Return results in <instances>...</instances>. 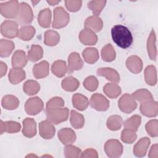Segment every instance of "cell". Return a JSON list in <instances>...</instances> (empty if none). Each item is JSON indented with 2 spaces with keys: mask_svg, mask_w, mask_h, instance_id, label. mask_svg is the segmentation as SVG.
<instances>
[{
  "mask_svg": "<svg viewBox=\"0 0 158 158\" xmlns=\"http://www.w3.org/2000/svg\"><path fill=\"white\" fill-rule=\"evenodd\" d=\"M111 36L113 41L123 49L129 48L133 43L131 31L127 27L122 25H116L112 28Z\"/></svg>",
  "mask_w": 158,
  "mask_h": 158,
  "instance_id": "1",
  "label": "cell"
},
{
  "mask_svg": "<svg viewBox=\"0 0 158 158\" xmlns=\"http://www.w3.org/2000/svg\"><path fill=\"white\" fill-rule=\"evenodd\" d=\"M46 114L48 120L54 124L57 125L68 119L69 110L67 107L46 109Z\"/></svg>",
  "mask_w": 158,
  "mask_h": 158,
  "instance_id": "2",
  "label": "cell"
},
{
  "mask_svg": "<svg viewBox=\"0 0 158 158\" xmlns=\"http://www.w3.org/2000/svg\"><path fill=\"white\" fill-rule=\"evenodd\" d=\"M33 19V10L27 3L22 2L20 3L19 12L15 18L16 22L20 25H28Z\"/></svg>",
  "mask_w": 158,
  "mask_h": 158,
  "instance_id": "3",
  "label": "cell"
},
{
  "mask_svg": "<svg viewBox=\"0 0 158 158\" xmlns=\"http://www.w3.org/2000/svg\"><path fill=\"white\" fill-rule=\"evenodd\" d=\"M70 20V16L62 7H57L54 9V19L52 26L54 28H62L67 26Z\"/></svg>",
  "mask_w": 158,
  "mask_h": 158,
  "instance_id": "4",
  "label": "cell"
},
{
  "mask_svg": "<svg viewBox=\"0 0 158 158\" xmlns=\"http://www.w3.org/2000/svg\"><path fill=\"white\" fill-rule=\"evenodd\" d=\"M18 1H10L0 3V12L1 15L7 19H15L19 9Z\"/></svg>",
  "mask_w": 158,
  "mask_h": 158,
  "instance_id": "5",
  "label": "cell"
},
{
  "mask_svg": "<svg viewBox=\"0 0 158 158\" xmlns=\"http://www.w3.org/2000/svg\"><path fill=\"white\" fill-rule=\"evenodd\" d=\"M104 151L109 157H118L123 153V146L117 139H109L104 144Z\"/></svg>",
  "mask_w": 158,
  "mask_h": 158,
  "instance_id": "6",
  "label": "cell"
},
{
  "mask_svg": "<svg viewBox=\"0 0 158 158\" xmlns=\"http://www.w3.org/2000/svg\"><path fill=\"white\" fill-rule=\"evenodd\" d=\"M118 106L122 112L126 114H130L136 109L137 103L131 94L125 93L119 99Z\"/></svg>",
  "mask_w": 158,
  "mask_h": 158,
  "instance_id": "7",
  "label": "cell"
},
{
  "mask_svg": "<svg viewBox=\"0 0 158 158\" xmlns=\"http://www.w3.org/2000/svg\"><path fill=\"white\" fill-rule=\"evenodd\" d=\"M90 106L98 111H106L109 109V101L102 94H93L89 101Z\"/></svg>",
  "mask_w": 158,
  "mask_h": 158,
  "instance_id": "8",
  "label": "cell"
},
{
  "mask_svg": "<svg viewBox=\"0 0 158 158\" xmlns=\"http://www.w3.org/2000/svg\"><path fill=\"white\" fill-rule=\"evenodd\" d=\"M43 102L39 97H33L26 101L25 110L28 115H35L43 110Z\"/></svg>",
  "mask_w": 158,
  "mask_h": 158,
  "instance_id": "9",
  "label": "cell"
},
{
  "mask_svg": "<svg viewBox=\"0 0 158 158\" xmlns=\"http://www.w3.org/2000/svg\"><path fill=\"white\" fill-rule=\"evenodd\" d=\"M18 23L13 20H5L1 25V35L8 38H14L18 36Z\"/></svg>",
  "mask_w": 158,
  "mask_h": 158,
  "instance_id": "10",
  "label": "cell"
},
{
  "mask_svg": "<svg viewBox=\"0 0 158 158\" xmlns=\"http://www.w3.org/2000/svg\"><path fill=\"white\" fill-rule=\"evenodd\" d=\"M140 112L143 115L148 117H156L158 114V104L154 100L141 102L139 107Z\"/></svg>",
  "mask_w": 158,
  "mask_h": 158,
  "instance_id": "11",
  "label": "cell"
},
{
  "mask_svg": "<svg viewBox=\"0 0 158 158\" xmlns=\"http://www.w3.org/2000/svg\"><path fill=\"white\" fill-rule=\"evenodd\" d=\"M39 133L43 138L49 139L54 136L56 128L49 120H43L39 123Z\"/></svg>",
  "mask_w": 158,
  "mask_h": 158,
  "instance_id": "12",
  "label": "cell"
},
{
  "mask_svg": "<svg viewBox=\"0 0 158 158\" xmlns=\"http://www.w3.org/2000/svg\"><path fill=\"white\" fill-rule=\"evenodd\" d=\"M83 66V62L77 52H72L68 58L67 72L72 73L74 71L80 70Z\"/></svg>",
  "mask_w": 158,
  "mask_h": 158,
  "instance_id": "13",
  "label": "cell"
},
{
  "mask_svg": "<svg viewBox=\"0 0 158 158\" xmlns=\"http://www.w3.org/2000/svg\"><path fill=\"white\" fill-rule=\"evenodd\" d=\"M78 38L80 42L84 45H94L98 41V36L96 33L87 28H85L80 32Z\"/></svg>",
  "mask_w": 158,
  "mask_h": 158,
  "instance_id": "14",
  "label": "cell"
},
{
  "mask_svg": "<svg viewBox=\"0 0 158 158\" xmlns=\"http://www.w3.org/2000/svg\"><path fill=\"white\" fill-rule=\"evenodd\" d=\"M57 136L61 143L65 145L72 144L77 138L75 131L70 128H64L58 131Z\"/></svg>",
  "mask_w": 158,
  "mask_h": 158,
  "instance_id": "15",
  "label": "cell"
},
{
  "mask_svg": "<svg viewBox=\"0 0 158 158\" xmlns=\"http://www.w3.org/2000/svg\"><path fill=\"white\" fill-rule=\"evenodd\" d=\"M97 75L98 76L104 77L107 80L117 83L120 81V75L117 70L110 67H102L97 70Z\"/></svg>",
  "mask_w": 158,
  "mask_h": 158,
  "instance_id": "16",
  "label": "cell"
},
{
  "mask_svg": "<svg viewBox=\"0 0 158 158\" xmlns=\"http://www.w3.org/2000/svg\"><path fill=\"white\" fill-rule=\"evenodd\" d=\"M22 133L27 138H33L36 134V123L32 118H26L23 120Z\"/></svg>",
  "mask_w": 158,
  "mask_h": 158,
  "instance_id": "17",
  "label": "cell"
},
{
  "mask_svg": "<svg viewBox=\"0 0 158 158\" xmlns=\"http://www.w3.org/2000/svg\"><path fill=\"white\" fill-rule=\"evenodd\" d=\"M151 141L149 138L144 137L141 138L134 146L133 153L135 156L138 157H144L150 145Z\"/></svg>",
  "mask_w": 158,
  "mask_h": 158,
  "instance_id": "18",
  "label": "cell"
},
{
  "mask_svg": "<svg viewBox=\"0 0 158 158\" xmlns=\"http://www.w3.org/2000/svg\"><path fill=\"white\" fill-rule=\"evenodd\" d=\"M127 69L133 73H138L143 69V62L140 57L137 56H131L126 60Z\"/></svg>",
  "mask_w": 158,
  "mask_h": 158,
  "instance_id": "19",
  "label": "cell"
},
{
  "mask_svg": "<svg viewBox=\"0 0 158 158\" xmlns=\"http://www.w3.org/2000/svg\"><path fill=\"white\" fill-rule=\"evenodd\" d=\"M33 73L35 78L40 79L46 77L49 75V63L43 60L35 64L33 67Z\"/></svg>",
  "mask_w": 158,
  "mask_h": 158,
  "instance_id": "20",
  "label": "cell"
},
{
  "mask_svg": "<svg viewBox=\"0 0 158 158\" xmlns=\"http://www.w3.org/2000/svg\"><path fill=\"white\" fill-rule=\"evenodd\" d=\"M9 81L12 85H17L22 81L26 77V73L22 68L13 67L9 72Z\"/></svg>",
  "mask_w": 158,
  "mask_h": 158,
  "instance_id": "21",
  "label": "cell"
},
{
  "mask_svg": "<svg viewBox=\"0 0 158 158\" xmlns=\"http://www.w3.org/2000/svg\"><path fill=\"white\" fill-rule=\"evenodd\" d=\"M85 28H89L94 32L100 31L103 27V22L102 19L98 16L88 17L85 22Z\"/></svg>",
  "mask_w": 158,
  "mask_h": 158,
  "instance_id": "22",
  "label": "cell"
},
{
  "mask_svg": "<svg viewBox=\"0 0 158 158\" xmlns=\"http://www.w3.org/2000/svg\"><path fill=\"white\" fill-rule=\"evenodd\" d=\"M28 62V57L25 51L22 50H17L14 53L12 57V65L13 67L23 68Z\"/></svg>",
  "mask_w": 158,
  "mask_h": 158,
  "instance_id": "23",
  "label": "cell"
},
{
  "mask_svg": "<svg viewBox=\"0 0 158 158\" xmlns=\"http://www.w3.org/2000/svg\"><path fill=\"white\" fill-rule=\"evenodd\" d=\"M21 129V125L19 122L15 121H0L1 135L4 132L8 133H15L19 132Z\"/></svg>",
  "mask_w": 158,
  "mask_h": 158,
  "instance_id": "24",
  "label": "cell"
},
{
  "mask_svg": "<svg viewBox=\"0 0 158 158\" xmlns=\"http://www.w3.org/2000/svg\"><path fill=\"white\" fill-rule=\"evenodd\" d=\"M156 36L154 30L150 33L149 38L147 41V51L149 58L152 60H156L157 57V49L156 46Z\"/></svg>",
  "mask_w": 158,
  "mask_h": 158,
  "instance_id": "25",
  "label": "cell"
},
{
  "mask_svg": "<svg viewBox=\"0 0 158 158\" xmlns=\"http://www.w3.org/2000/svg\"><path fill=\"white\" fill-rule=\"evenodd\" d=\"M72 104L75 109L83 111L88 107L89 101L85 96L80 93H75L72 96Z\"/></svg>",
  "mask_w": 158,
  "mask_h": 158,
  "instance_id": "26",
  "label": "cell"
},
{
  "mask_svg": "<svg viewBox=\"0 0 158 158\" xmlns=\"http://www.w3.org/2000/svg\"><path fill=\"white\" fill-rule=\"evenodd\" d=\"M38 22L39 25L43 28H49L51 22V11L49 8L41 10L38 15Z\"/></svg>",
  "mask_w": 158,
  "mask_h": 158,
  "instance_id": "27",
  "label": "cell"
},
{
  "mask_svg": "<svg viewBox=\"0 0 158 158\" xmlns=\"http://www.w3.org/2000/svg\"><path fill=\"white\" fill-rule=\"evenodd\" d=\"M85 61L89 64L95 63L99 57V52L95 48H86L82 52Z\"/></svg>",
  "mask_w": 158,
  "mask_h": 158,
  "instance_id": "28",
  "label": "cell"
},
{
  "mask_svg": "<svg viewBox=\"0 0 158 158\" xmlns=\"http://www.w3.org/2000/svg\"><path fill=\"white\" fill-rule=\"evenodd\" d=\"M52 73L57 77H63L67 72L66 62L62 60H57L53 62L51 66Z\"/></svg>",
  "mask_w": 158,
  "mask_h": 158,
  "instance_id": "29",
  "label": "cell"
},
{
  "mask_svg": "<svg viewBox=\"0 0 158 158\" xmlns=\"http://www.w3.org/2000/svg\"><path fill=\"white\" fill-rule=\"evenodd\" d=\"M1 104L2 106L7 110H14L19 107V100L16 96L8 94L2 98Z\"/></svg>",
  "mask_w": 158,
  "mask_h": 158,
  "instance_id": "30",
  "label": "cell"
},
{
  "mask_svg": "<svg viewBox=\"0 0 158 158\" xmlns=\"http://www.w3.org/2000/svg\"><path fill=\"white\" fill-rule=\"evenodd\" d=\"M103 91L107 96L114 99L120 95L122 90L117 84L114 83H108L103 87Z\"/></svg>",
  "mask_w": 158,
  "mask_h": 158,
  "instance_id": "31",
  "label": "cell"
},
{
  "mask_svg": "<svg viewBox=\"0 0 158 158\" xmlns=\"http://www.w3.org/2000/svg\"><path fill=\"white\" fill-rule=\"evenodd\" d=\"M144 79L146 83L150 86H154L157 83V71L156 67L150 65L144 69Z\"/></svg>",
  "mask_w": 158,
  "mask_h": 158,
  "instance_id": "32",
  "label": "cell"
},
{
  "mask_svg": "<svg viewBox=\"0 0 158 158\" xmlns=\"http://www.w3.org/2000/svg\"><path fill=\"white\" fill-rule=\"evenodd\" d=\"M60 41L59 34L54 30H47L44 35V43L46 46H54L58 44Z\"/></svg>",
  "mask_w": 158,
  "mask_h": 158,
  "instance_id": "33",
  "label": "cell"
},
{
  "mask_svg": "<svg viewBox=\"0 0 158 158\" xmlns=\"http://www.w3.org/2000/svg\"><path fill=\"white\" fill-rule=\"evenodd\" d=\"M15 45L10 40L1 39L0 41V56L1 57H7L10 56L14 49Z\"/></svg>",
  "mask_w": 158,
  "mask_h": 158,
  "instance_id": "34",
  "label": "cell"
},
{
  "mask_svg": "<svg viewBox=\"0 0 158 158\" xmlns=\"http://www.w3.org/2000/svg\"><path fill=\"white\" fill-rule=\"evenodd\" d=\"M61 86L65 91L72 92L78 88L80 86V82L77 78L70 76L65 77L62 81Z\"/></svg>",
  "mask_w": 158,
  "mask_h": 158,
  "instance_id": "35",
  "label": "cell"
},
{
  "mask_svg": "<svg viewBox=\"0 0 158 158\" xmlns=\"http://www.w3.org/2000/svg\"><path fill=\"white\" fill-rule=\"evenodd\" d=\"M35 28L31 25L22 27L18 32V37L23 41L30 40L35 34Z\"/></svg>",
  "mask_w": 158,
  "mask_h": 158,
  "instance_id": "36",
  "label": "cell"
},
{
  "mask_svg": "<svg viewBox=\"0 0 158 158\" xmlns=\"http://www.w3.org/2000/svg\"><path fill=\"white\" fill-rule=\"evenodd\" d=\"M70 121L72 126L75 129L81 128L85 124L83 115L74 110H71Z\"/></svg>",
  "mask_w": 158,
  "mask_h": 158,
  "instance_id": "37",
  "label": "cell"
},
{
  "mask_svg": "<svg viewBox=\"0 0 158 158\" xmlns=\"http://www.w3.org/2000/svg\"><path fill=\"white\" fill-rule=\"evenodd\" d=\"M23 90L27 94L32 96L38 93L40 90V85L35 80H27L23 85Z\"/></svg>",
  "mask_w": 158,
  "mask_h": 158,
  "instance_id": "38",
  "label": "cell"
},
{
  "mask_svg": "<svg viewBox=\"0 0 158 158\" xmlns=\"http://www.w3.org/2000/svg\"><path fill=\"white\" fill-rule=\"evenodd\" d=\"M101 57L105 62H112L116 57V52L110 44L105 45L101 49Z\"/></svg>",
  "mask_w": 158,
  "mask_h": 158,
  "instance_id": "39",
  "label": "cell"
},
{
  "mask_svg": "<svg viewBox=\"0 0 158 158\" xmlns=\"http://www.w3.org/2000/svg\"><path fill=\"white\" fill-rule=\"evenodd\" d=\"M43 56V49L40 45L33 44L30 50L28 52V59L31 62H36L41 59Z\"/></svg>",
  "mask_w": 158,
  "mask_h": 158,
  "instance_id": "40",
  "label": "cell"
},
{
  "mask_svg": "<svg viewBox=\"0 0 158 158\" xmlns=\"http://www.w3.org/2000/svg\"><path fill=\"white\" fill-rule=\"evenodd\" d=\"M131 96L135 100H136L140 102L153 100V96L151 93L146 89H139L132 93Z\"/></svg>",
  "mask_w": 158,
  "mask_h": 158,
  "instance_id": "41",
  "label": "cell"
},
{
  "mask_svg": "<svg viewBox=\"0 0 158 158\" xmlns=\"http://www.w3.org/2000/svg\"><path fill=\"white\" fill-rule=\"evenodd\" d=\"M123 123L122 118L118 115L110 116L107 120V127L112 131H117L120 129Z\"/></svg>",
  "mask_w": 158,
  "mask_h": 158,
  "instance_id": "42",
  "label": "cell"
},
{
  "mask_svg": "<svg viewBox=\"0 0 158 158\" xmlns=\"http://www.w3.org/2000/svg\"><path fill=\"white\" fill-rule=\"evenodd\" d=\"M141 122V118L139 115H134L125 121L123 125L125 128L136 131Z\"/></svg>",
  "mask_w": 158,
  "mask_h": 158,
  "instance_id": "43",
  "label": "cell"
},
{
  "mask_svg": "<svg viewBox=\"0 0 158 158\" xmlns=\"http://www.w3.org/2000/svg\"><path fill=\"white\" fill-rule=\"evenodd\" d=\"M106 1L93 0L88 3V7L92 11L94 16H98L105 7Z\"/></svg>",
  "mask_w": 158,
  "mask_h": 158,
  "instance_id": "44",
  "label": "cell"
},
{
  "mask_svg": "<svg viewBox=\"0 0 158 158\" xmlns=\"http://www.w3.org/2000/svg\"><path fill=\"white\" fill-rule=\"evenodd\" d=\"M64 152L65 157L67 158H76L80 157L81 150L77 146L69 144L64 148Z\"/></svg>",
  "mask_w": 158,
  "mask_h": 158,
  "instance_id": "45",
  "label": "cell"
},
{
  "mask_svg": "<svg viewBox=\"0 0 158 158\" xmlns=\"http://www.w3.org/2000/svg\"><path fill=\"white\" fill-rule=\"evenodd\" d=\"M121 140L127 144H131L135 141L137 138L136 131L125 128L121 133Z\"/></svg>",
  "mask_w": 158,
  "mask_h": 158,
  "instance_id": "46",
  "label": "cell"
},
{
  "mask_svg": "<svg viewBox=\"0 0 158 158\" xmlns=\"http://www.w3.org/2000/svg\"><path fill=\"white\" fill-rule=\"evenodd\" d=\"M99 85V81L94 76H89L83 81V86L89 91H95Z\"/></svg>",
  "mask_w": 158,
  "mask_h": 158,
  "instance_id": "47",
  "label": "cell"
},
{
  "mask_svg": "<svg viewBox=\"0 0 158 158\" xmlns=\"http://www.w3.org/2000/svg\"><path fill=\"white\" fill-rule=\"evenodd\" d=\"M146 130L148 135L151 137L158 136V121L157 119L149 120L145 126Z\"/></svg>",
  "mask_w": 158,
  "mask_h": 158,
  "instance_id": "48",
  "label": "cell"
},
{
  "mask_svg": "<svg viewBox=\"0 0 158 158\" xmlns=\"http://www.w3.org/2000/svg\"><path fill=\"white\" fill-rule=\"evenodd\" d=\"M64 106V99L58 96L52 98L46 103V109H52L57 107H63Z\"/></svg>",
  "mask_w": 158,
  "mask_h": 158,
  "instance_id": "49",
  "label": "cell"
},
{
  "mask_svg": "<svg viewBox=\"0 0 158 158\" xmlns=\"http://www.w3.org/2000/svg\"><path fill=\"white\" fill-rule=\"evenodd\" d=\"M65 7L68 10L72 12H77L80 10L82 5L81 1H65Z\"/></svg>",
  "mask_w": 158,
  "mask_h": 158,
  "instance_id": "50",
  "label": "cell"
},
{
  "mask_svg": "<svg viewBox=\"0 0 158 158\" xmlns=\"http://www.w3.org/2000/svg\"><path fill=\"white\" fill-rule=\"evenodd\" d=\"M81 157H92L97 158L98 157V154L97 151L94 149H87L85 150L80 155Z\"/></svg>",
  "mask_w": 158,
  "mask_h": 158,
  "instance_id": "51",
  "label": "cell"
},
{
  "mask_svg": "<svg viewBox=\"0 0 158 158\" xmlns=\"http://www.w3.org/2000/svg\"><path fill=\"white\" fill-rule=\"evenodd\" d=\"M148 157L150 158H157L158 157V144L157 143L153 144L149 151Z\"/></svg>",
  "mask_w": 158,
  "mask_h": 158,
  "instance_id": "52",
  "label": "cell"
},
{
  "mask_svg": "<svg viewBox=\"0 0 158 158\" xmlns=\"http://www.w3.org/2000/svg\"><path fill=\"white\" fill-rule=\"evenodd\" d=\"M0 77H4L6 72H7V65L6 64V63L3 62L2 61H1L0 62Z\"/></svg>",
  "mask_w": 158,
  "mask_h": 158,
  "instance_id": "53",
  "label": "cell"
},
{
  "mask_svg": "<svg viewBox=\"0 0 158 158\" xmlns=\"http://www.w3.org/2000/svg\"><path fill=\"white\" fill-rule=\"evenodd\" d=\"M60 1H47V2L51 5V6H54L57 5L58 3H59Z\"/></svg>",
  "mask_w": 158,
  "mask_h": 158,
  "instance_id": "54",
  "label": "cell"
},
{
  "mask_svg": "<svg viewBox=\"0 0 158 158\" xmlns=\"http://www.w3.org/2000/svg\"><path fill=\"white\" fill-rule=\"evenodd\" d=\"M31 2H32V3H33V5L35 6L36 3H38V2H40V1H36V2H34V1H31Z\"/></svg>",
  "mask_w": 158,
  "mask_h": 158,
  "instance_id": "55",
  "label": "cell"
}]
</instances>
